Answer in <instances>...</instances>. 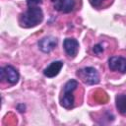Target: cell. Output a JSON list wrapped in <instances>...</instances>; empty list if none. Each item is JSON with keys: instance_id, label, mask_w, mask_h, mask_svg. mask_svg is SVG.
Listing matches in <instances>:
<instances>
[{"instance_id": "4fadbf2b", "label": "cell", "mask_w": 126, "mask_h": 126, "mask_svg": "<svg viewBox=\"0 0 126 126\" xmlns=\"http://www.w3.org/2000/svg\"><path fill=\"white\" fill-rule=\"evenodd\" d=\"M103 1H104V0H91V4H92L94 7H99Z\"/></svg>"}, {"instance_id": "52a82bcc", "label": "cell", "mask_w": 126, "mask_h": 126, "mask_svg": "<svg viewBox=\"0 0 126 126\" xmlns=\"http://www.w3.org/2000/svg\"><path fill=\"white\" fill-rule=\"evenodd\" d=\"M63 47H64V50H65L66 54L70 58H74L77 55L78 50H79V42L75 38L68 37V38H65L64 39V41H63Z\"/></svg>"}, {"instance_id": "7c38bea8", "label": "cell", "mask_w": 126, "mask_h": 126, "mask_svg": "<svg viewBox=\"0 0 126 126\" xmlns=\"http://www.w3.org/2000/svg\"><path fill=\"white\" fill-rule=\"evenodd\" d=\"M42 3V0H27V6H37Z\"/></svg>"}, {"instance_id": "30bf717a", "label": "cell", "mask_w": 126, "mask_h": 126, "mask_svg": "<svg viewBox=\"0 0 126 126\" xmlns=\"http://www.w3.org/2000/svg\"><path fill=\"white\" fill-rule=\"evenodd\" d=\"M115 104L118 112L122 115H126V94H117L115 97Z\"/></svg>"}, {"instance_id": "7a4b0ae2", "label": "cell", "mask_w": 126, "mask_h": 126, "mask_svg": "<svg viewBox=\"0 0 126 126\" xmlns=\"http://www.w3.org/2000/svg\"><path fill=\"white\" fill-rule=\"evenodd\" d=\"M79 83L76 80H69L62 91V94L60 96V104L61 106H63L64 108L70 109L74 106V95H73V92L77 89Z\"/></svg>"}, {"instance_id": "3957f363", "label": "cell", "mask_w": 126, "mask_h": 126, "mask_svg": "<svg viewBox=\"0 0 126 126\" xmlns=\"http://www.w3.org/2000/svg\"><path fill=\"white\" fill-rule=\"evenodd\" d=\"M77 76L87 85H96L99 83V74L94 67H85L78 70Z\"/></svg>"}, {"instance_id": "9c48e42d", "label": "cell", "mask_w": 126, "mask_h": 126, "mask_svg": "<svg viewBox=\"0 0 126 126\" xmlns=\"http://www.w3.org/2000/svg\"><path fill=\"white\" fill-rule=\"evenodd\" d=\"M63 67V62L62 61H53L49 66H47L43 70V75L47 78H53L59 74Z\"/></svg>"}, {"instance_id": "ba28073f", "label": "cell", "mask_w": 126, "mask_h": 126, "mask_svg": "<svg viewBox=\"0 0 126 126\" xmlns=\"http://www.w3.org/2000/svg\"><path fill=\"white\" fill-rule=\"evenodd\" d=\"M75 7L74 0H56L54 2V9L62 13H70Z\"/></svg>"}, {"instance_id": "5b68a950", "label": "cell", "mask_w": 126, "mask_h": 126, "mask_svg": "<svg viewBox=\"0 0 126 126\" xmlns=\"http://www.w3.org/2000/svg\"><path fill=\"white\" fill-rule=\"evenodd\" d=\"M108 67L111 71L126 73V58L122 56H111L108 59Z\"/></svg>"}, {"instance_id": "277c9868", "label": "cell", "mask_w": 126, "mask_h": 126, "mask_svg": "<svg viewBox=\"0 0 126 126\" xmlns=\"http://www.w3.org/2000/svg\"><path fill=\"white\" fill-rule=\"evenodd\" d=\"M0 78L2 81H6L11 85H15L19 82L20 74L16 68L11 65H7L0 69Z\"/></svg>"}, {"instance_id": "8992f818", "label": "cell", "mask_w": 126, "mask_h": 126, "mask_svg": "<svg viewBox=\"0 0 126 126\" xmlns=\"http://www.w3.org/2000/svg\"><path fill=\"white\" fill-rule=\"evenodd\" d=\"M57 43H58L57 38L54 37V36L49 35V36H45V37L41 38V39L38 41L37 45H38V48H39L42 52H44V53H49V52H51V51L55 48V46L57 45Z\"/></svg>"}, {"instance_id": "6da1fadb", "label": "cell", "mask_w": 126, "mask_h": 126, "mask_svg": "<svg viewBox=\"0 0 126 126\" xmlns=\"http://www.w3.org/2000/svg\"><path fill=\"white\" fill-rule=\"evenodd\" d=\"M43 21V12L39 5L37 6H28L25 13L21 14L19 23L23 28H33Z\"/></svg>"}, {"instance_id": "8fae6325", "label": "cell", "mask_w": 126, "mask_h": 126, "mask_svg": "<svg viewBox=\"0 0 126 126\" xmlns=\"http://www.w3.org/2000/svg\"><path fill=\"white\" fill-rule=\"evenodd\" d=\"M103 50H104V47H103V44H102V43H97V44H95V45L93 47L94 53H95V54H97V55L100 54V53H102Z\"/></svg>"}, {"instance_id": "5bb4252c", "label": "cell", "mask_w": 126, "mask_h": 126, "mask_svg": "<svg viewBox=\"0 0 126 126\" xmlns=\"http://www.w3.org/2000/svg\"><path fill=\"white\" fill-rule=\"evenodd\" d=\"M51 1H52V2H55V1H56V0H51Z\"/></svg>"}]
</instances>
